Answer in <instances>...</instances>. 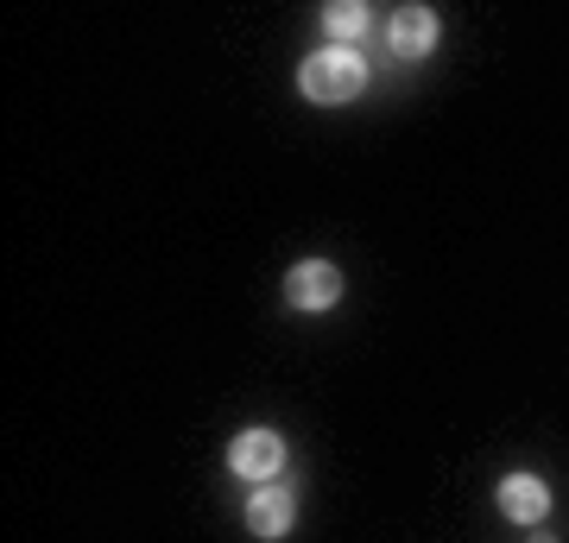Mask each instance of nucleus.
Returning <instances> with one entry per match:
<instances>
[{"instance_id":"423d86ee","label":"nucleus","mask_w":569,"mask_h":543,"mask_svg":"<svg viewBox=\"0 0 569 543\" xmlns=\"http://www.w3.org/2000/svg\"><path fill=\"white\" fill-rule=\"evenodd\" d=\"M291 519H298V505H291V493H284V486H260V493L247 500V524H253L260 537H284V531H291Z\"/></svg>"},{"instance_id":"20e7f679","label":"nucleus","mask_w":569,"mask_h":543,"mask_svg":"<svg viewBox=\"0 0 569 543\" xmlns=\"http://www.w3.org/2000/svg\"><path fill=\"white\" fill-rule=\"evenodd\" d=\"M500 512L519 519V524H538L550 512V486L538 481V474H507V481H500Z\"/></svg>"},{"instance_id":"0eeeda50","label":"nucleus","mask_w":569,"mask_h":543,"mask_svg":"<svg viewBox=\"0 0 569 543\" xmlns=\"http://www.w3.org/2000/svg\"><path fill=\"white\" fill-rule=\"evenodd\" d=\"M323 26H329V39H355V32H367V7L336 0V7H323Z\"/></svg>"},{"instance_id":"f03ea898","label":"nucleus","mask_w":569,"mask_h":543,"mask_svg":"<svg viewBox=\"0 0 569 543\" xmlns=\"http://www.w3.org/2000/svg\"><path fill=\"white\" fill-rule=\"evenodd\" d=\"M284 298H291V310H329V303L342 298V272H336L329 260L291 265V279H284Z\"/></svg>"},{"instance_id":"6e6552de","label":"nucleus","mask_w":569,"mask_h":543,"mask_svg":"<svg viewBox=\"0 0 569 543\" xmlns=\"http://www.w3.org/2000/svg\"><path fill=\"white\" fill-rule=\"evenodd\" d=\"M538 543H557V537H538Z\"/></svg>"},{"instance_id":"39448f33","label":"nucleus","mask_w":569,"mask_h":543,"mask_svg":"<svg viewBox=\"0 0 569 543\" xmlns=\"http://www.w3.org/2000/svg\"><path fill=\"white\" fill-rule=\"evenodd\" d=\"M430 44H437V13L430 7H399L392 13V51L399 58H425Z\"/></svg>"},{"instance_id":"7ed1b4c3","label":"nucleus","mask_w":569,"mask_h":543,"mask_svg":"<svg viewBox=\"0 0 569 543\" xmlns=\"http://www.w3.org/2000/svg\"><path fill=\"white\" fill-rule=\"evenodd\" d=\"M228 467L247 474V481H272V474L284 467V443L272 436V430H241V436L228 443Z\"/></svg>"},{"instance_id":"f257e3e1","label":"nucleus","mask_w":569,"mask_h":543,"mask_svg":"<svg viewBox=\"0 0 569 543\" xmlns=\"http://www.w3.org/2000/svg\"><path fill=\"white\" fill-rule=\"evenodd\" d=\"M298 89L310 101H355L367 89V63L355 51H317V58L298 70Z\"/></svg>"}]
</instances>
